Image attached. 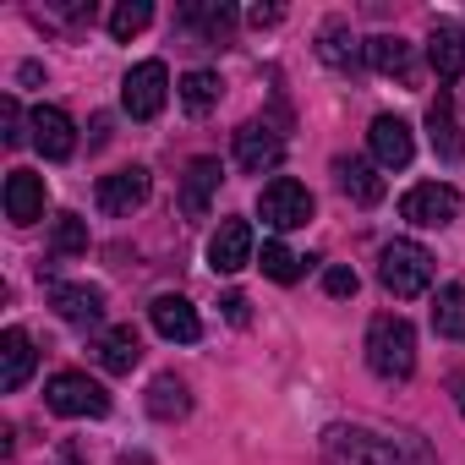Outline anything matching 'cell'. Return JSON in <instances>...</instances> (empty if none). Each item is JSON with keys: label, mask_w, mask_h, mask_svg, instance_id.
<instances>
[{"label": "cell", "mask_w": 465, "mask_h": 465, "mask_svg": "<svg viewBox=\"0 0 465 465\" xmlns=\"http://www.w3.org/2000/svg\"><path fill=\"white\" fill-rule=\"evenodd\" d=\"M323 460L329 465H432V454L416 432L378 438L367 427H329L323 432Z\"/></svg>", "instance_id": "obj_1"}, {"label": "cell", "mask_w": 465, "mask_h": 465, "mask_svg": "<svg viewBox=\"0 0 465 465\" xmlns=\"http://www.w3.org/2000/svg\"><path fill=\"white\" fill-rule=\"evenodd\" d=\"M367 367L389 383L416 372V329L400 312H383V318L367 323Z\"/></svg>", "instance_id": "obj_2"}, {"label": "cell", "mask_w": 465, "mask_h": 465, "mask_svg": "<svg viewBox=\"0 0 465 465\" xmlns=\"http://www.w3.org/2000/svg\"><path fill=\"white\" fill-rule=\"evenodd\" d=\"M378 280H383L389 296L411 302V296H421L432 285V252L421 242H389L383 258H378Z\"/></svg>", "instance_id": "obj_3"}, {"label": "cell", "mask_w": 465, "mask_h": 465, "mask_svg": "<svg viewBox=\"0 0 465 465\" xmlns=\"http://www.w3.org/2000/svg\"><path fill=\"white\" fill-rule=\"evenodd\" d=\"M45 405L55 416H110V389L88 372H55L45 383Z\"/></svg>", "instance_id": "obj_4"}, {"label": "cell", "mask_w": 465, "mask_h": 465, "mask_svg": "<svg viewBox=\"0 0 465 465\" xmlns=\"http://www.w3.org/2000/svg\"><path fill=\"white\" fill-rule=\"evenodd\" d=\"M164 99H170V72H164V61H137V66L126 72V83H121V110H126L132 121H153V115L164 110Z\"/></svg>", "instance_id": "obj_5"}, {"label": "cell", "mask_w": 465, "mask_h": 465, "mask_svg": "<svg viewBox=\"0 0 465 465\" xmlns=\"http://www.w3.org/2000/svg\"><path fill=\"white\" fill-rule=\"evenodd\" d=\"M258 213H263L269 230H302L312 219V192L302 181H291V175H274L263 186V197H258Z\"/></svg>", "instance_id": "obj_6"}, {"label": "cell", "mask_w": 465, "mask_h": 465, "mask_svg": "<svg viewBox=\"0 0 465 465\" xmlns=\"http://www.w3.org/2000/svg\"><path fill=\"white\" fill-rule=\"evenodd\" d=\"M400 219H411L421 230H443V224L460 219V192L449 181H421L400 197Z\"/></svg>", "instance_id": "obj_7"}, {"label": "cell", "mask_w": 465, "mask_h": 465, "mask_svg": "<svg viewBox=\"0 0 465 465\" xmlns=\"http://www.w3.org/2000/svg\"><path fill=\"white\" fill-rule=\"evenodd\" d=\"M252 258H258L252 224H247V219H219V230L208 236V269H213V274H242Z\"/></svg>", "instance_id": "obj_8"}, {"label": "cell", "mask_w": 465, "mask_h": 465, "mask_svg": "<svg viewBox=\"0 0 465 465\" xmlns=\"http://www.w3.org/2000/svg\"><path fill=\"white\" fill-rule=\"evenodd\" d=\"M148 192H153V175H148L143 164H126V170H115V175H99V186H94L99 208L115 213V219L137 213V208L148 203Z\"/></svg>", "instance_id": "obj_9"}, {"label": "cell", "mask_w": 465, "mask_h": 465, "mask_svg": "<svg viewBox=\"0 0 465 465\" xmlns=\"http://www.w3.org/2000/svg\"><path fill=\"white\" fill-rule=\"evenodd\" d=\"M285 159V137L269 126V121H242L236 126V164L247 170V175H263V170H274Z\"/></svg>", "instance_id": "obj_10"}, {"label": "cell", "mask_w": 465, "mask_h": 465, "mask_svg": "<svg viewBox=\"0 0 465 465\" xmlns=\"http://www.w3.org/2000/svg\"><path fill=\"white\" fill-rule=\"evenodd\" d=\"M427 143H432L438 164H460V159H465V126H460L449 94H438V99L427 104Z\"/></svg>", "instance_id": "obj_11"}, {"label": "cell", "mask_w": 465, "mask_h": 465, "mask_svg": "<svg viewBox=\"0 0 465 465\" xmlns=\"http://www.w3.org/2000/svg\"><path fill=\"white\" fill-rule=\"evenodd\" d=\"M28 132H34V148H39L45 159H72V153H77V126H72V115L55 110V104H39V110L28 115Z\"/></svg>", "instance_id": "obj_12"}, {"label": "cell", "mask_w": 465, "mask_h": 465, "mask_svg": "<svg viewBox=\"0 0 465 465\" xmlns=\"http://www.w3.org/2000/svg\"><path fill=\"white\" fill-rule=\"evenodd\" d=\"M367 143H372V164L378 170H405L411 153H416V137H411V126L400 115H378L372 132H367Z\"/></svg>", "instance_id": "obj_13"}, {"label": "cell", "mask_w": 465, "mask_h": 465, "mask_svg": "<svg viewBox=\"0 0 465 465\" xmlns=\"http://www.w3.org/2000/svg\"><path fill=\"white\" fill-rule=\"evenodd\" d=\"M50 307L72 329H99L104 323V291L99 285H50Z\"/></svg>", "instance_id": "obj_14"}, {"label": "cell", "mask_w": 465, "mask_h": 465, "mask_svg": "<svg viewBox=\"0 0 465 465\" xmlns=\"http://www.w3.org/2000/svg\"><path fill=\"white\" fill-rule=\"evenodd\" d=\"M45 203H50L45 175H34V170H12V175H6V219H12V224L45 219Z\"/></svg>", "instance_id": "obj_15"}, {"label": "cell", "mask_w": 465, "mask_h": 465, "mask_svg": "<svg viewBox=\"0 0 465 465\" xmlns=\"http://www.w3.org/2000/svg\"><path fill=\"white\" fill-rule=\"evenodd\" d=\"M148 318H153V329H159L164 340H175V345L203 340V318H197V307H192L186 296H153Z\"/></svg>", "instance_id": "obj_16"}, {"label": "cell", "mask_w": 465, "mask_h": 465, "mask_svg": "<svg viewBox=\"0 0 465 465\" xmlns=\"http://www.w3.org/2000/svg\"><path fill=\"white\" fill-rule=\"evenodd\" d=\"M361 55H367V45H356V34H351L345 17H329V23L318 28V61H323V66H334V72H356Z\"/></svg>", "instance_id": "obj_17"}, {"label": "cell", "mask_w": 465, "mask_h": 465, "mask_svg": "<svg viewBox=\"0 0 465 465\" xmlns=\"http://www.w3.org/2000/svg\"><path fill=\"white\" fill-rule=\"evenodd\" d=\"M334 186H340L356 208L383 203V175H378V164H367V159H334Z\"/></svg>", "instance_id": "obj_18"}, {"label": "cell", "mask_w": 465, "mask_h": 465, "mask_svg": "<svg viewBox=\"0 0 465 465\" xmlns=\"http://www.w3.org/2000/svg\"><path fill=\"white\" fill-rule=\"evenodd\" d=\"M219 175H224V170H219V159H208V153L186 164V181H181V213H186V219H203V213H208V203H213V192H219Z\"/></svg>", "instance_id": "obj_19"}, {"label": "cell", "mask_w": 465, "mask_h": 465, "mask_svg": "<svg viewBox=\"0 0 465 465\" xmlns=\"http://www.w3.org/2000/svg\"><path fill=\"white\" fill-rule=\"evenodd\" d=\"M34 340L23 334V329H6V334H0V389H6V394H17L28 378H34Z\"/></svg>", "instance_id": "obj_20"}, {"label": "cell", "mask_w": 465, "mask_h": 465, "mask_svg": "<svg viewBox=\"0 0 465 465\" xmlns=\"http://www.w3.org/2000/svg\"><path fill=\"white\" fill-rule=\"evenodd\" d=\"M427 61H432V72H438L443 83H454V77L465 72V34H460L454 23H432V34H427Z\"/></svg>", "instance_id": "obj_21"}, {"label": "cell", "mask_w": 465, "mask_h": 465, "mask_svg": "<svg viewBox=\"0 0 465 465\" xmlns=\"http://www.w3.org/2000/svg\"><path fill=\"white\" fill-rule=\"evenodd\" d=\"M137 361H143V340H137L132 323H115V329L99 334V367H104V372L121 378V372H132Z\"/></svg>", "instance_id": "obj_22"}, {"label": "cell", "mask_w": 465, "mask_h": 465, "mask_svg": "<svg viewBox=\"0 0 465 465\" xmlns=\"http://www.w3.org/2000/svg\"><path fill=\"white\" fill-rule=\"evenodd\" d=\"M367 66L372 72H383V77H416V55H411V45L400 39V34H378V39H367Z\"/></svg>", "instance_id": "obj_23"}, {"label": "cell", "mask_w": 465, "mask_h": 465, "mask_svg": "<svg viewBox=\"0 0 465 465\" xmlns=\"http://www.w3.org/2000/svg\"><path fill=\"white\" fill-rule=\"evenodd\" d=\"M186 411H192L186 383H181L175 372H159V378L148 383V416H159V421H181Z\"/></svg>", "instance_id": "obj_24"}, {"label": "cell", "mask_w": 465, "mask_h": 465, "mask_svg": "<svg viewBox=\"0 0 465 465\" xmlns=\"http://www.w3.org/2000/svg\"><path fill=\"white\" fill-rule=\"evenodd\" d=\"M181 28H192L203 45H224L230 28H236V12L230 6H181Z\"/></svg>", "instance_id": "obj_25"}, {"label": "cell", "mask_w": 465, "mask_h": 465, "mask_svg": "<svg viewBox=\"0 0 465 465\" xmlns=\"http://www.w3.org/2000/svg\"><path fill=\"white\" fill-rule=\"evenodd\" d=\"M432 334L438 340H465V285H443L432 296Z\"/></svg>", "instance_id": "obj_26"}, {"label": "cell", "mask_w": 465, "mask_h": 465, "mask_svg": "<svg viewBox=\"0 0 465 465\" xmlns=\"http://www.w3.org/2000/svg\"><path fill=\"white\" fill-rule=\"evenodd\" d=\"M219 88H224L219 72H203V66H197V72L181 77V104H186L192 115H208V110L219 104Z\"/></svg>", "instance_id": "obj_27"}, {"label": "cell", "mask_w": 465, "mask_h": 465, "mask_svg": "<svg viewBox=\"0 0 465 465\" xmlns=\"http://www.w3.org/2000/svg\"><path fill=\"white\" fill-rule=\"evenodd\" d=\"M153 23V6H148V0H121V6L110 12V34L126 45V39H137L143 28Z\"/></svg>", "instance_id": "obj_28"}, {"label": "cell", "mask_w": 465, "mask_h": 465, "mask_svg": "<svg viewBox=\"0 0 465 465\" xmlns=\"http://www.w3.org/2000/svg\"><path fill=\"white\" fill-rule=\"evenodd\" d=\"M50 247H55L61 258L88 252V219H77V213H55V236H50Z\"/></svg>", "instance_id": "obj_29"}, {"label": "cell", "mask_w": 465, "mask_h": 465, "mask_svg": "<svg viewBox=\"0 0 465 465\" xmlns=\"http://www.w3.org/2000/svg\"><path fill=\"white\" fill-rule=\"evenodd\" d=\"M258 263H263V274H269V280H280V285H296L307 258H296V252H291V247H280V242H263V258H258Z\"/></svg>", "instance_id": "obj_30"}, {"label": "cell", "mask_w": 465, "mask_h": 465, "mask_svg": "<svg viewBox=\"0 0 465 465\" xmlns=\"http://www.w3.org/2000/svg\"><path fill=\"white\" fill-rule=\"evenodd\" d=\"M0 115H6V148H23V143H28V132H23V126H28V121H23V104L6 94V99H0Z\"/></svg>", "instance_id": "obj_31"}, {"label": "cell", "mask_w": 465, "mask_h": 465, "mask_svg": "<svg viewBox=\"0 0 465 465\" xmlns=\"http://www.w3.org/2000/svg\"><path fill=\"white\" fill-rule=\"evenodd\" d=\"M356 285H361V280H356V269H345V263L323 274V291H329V296H356Z\"/></svg>", "instance_id": "obj_32"}, {"label": "cell", "mask_w": 465, "mask_h": 465, "mask_svg": "<svg viewBox=\"0 0 465 465\" xmlns=\"http://www.w3.org/2000/svg\"><path fill=\"white\" fill-rule=\"evenodd\" d=\"M219 307H224V318L236 323V329H247V323H252V307H247V296H242V291H236V296H224Z\"/></svg>", "instance_id": "obj_33"}, {"label": "cell", "mask_w": 465, "mask_h": 465, "mask_svg": "<svg viewBox=\"0 0 465 465\" xmlns=\"http://www.w3.org/2000/svg\"><path fill=\"white\" fill-rule=\"evenodd\" d=\"M280 17H285V12H280V6H258V12H252V23H258V28H274V23H280Z\"/></svg>", "instance_id": "obj_34"}, {"label": "cell", "mask_w": 465, "mask_h": 465, "mask_svg": "<svg viewBox=\"0 0 465 465\" xmlns=\"http://www.w3.org/2000/svg\"><path fill=\"white\" fill-rule=\"evenodd\" d=\"M449 394H454V405H460V416H465V372H449Z\"/></svg>", "instance_id": "obj_35"}, {"label": "cell", "mask_w": 465, "mask_h": 465, "mask_svg": "<svg viewBox=\"0 0 465 465\" xmlns=\"http://www.w3.org/2000/svg\"><path fill=\"white\" fill-rule=\"evenodd\" d=\"M61 465H83V454H77V443H66V449H61Z\"/></svg>", "instance_id": "obj_36"}]
</instances>
